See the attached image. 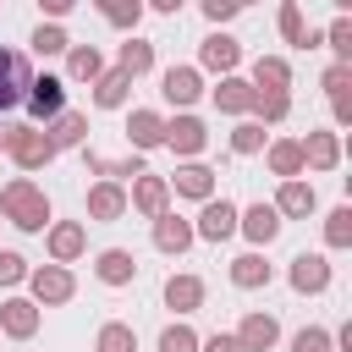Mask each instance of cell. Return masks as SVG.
I'll list each match as a JSON object with an SVG mask.
<instances>
[{
  "mask_svg": "<svg viewBox=\"0 0 352 352\" xmlns=\"http://www.w3.org/2000/svg\"><path fill=\"white\" fill-rule=\"evenodd\" d=\"M0 220H11V226L28 231V236L50 231V220H55L50 192H44L33 176H11V182H0Z\"/></svg>",
  "mask_w": 352,
  "mask_h": 352,
  "instance_id": "cell-1",
  "label": "cell"
},
{
  "mask_svg": "<svg viewBox=\"0 0 352 352\" xmlns=\"http://www.w3.org/2000/svg\"><path fill=\"white\" fill-rule=\"evenodd\" d=\"M0 154H11V165H16L22 176H33V170L55 165V148L44 143V132H38L33 121H16V126H6V148H0Z\"/></svg>",
  "mask_w": 352,
  "mask_h": 352,
  "instance_id": "cell-2",
  "label": "cell"
},
{
  "mask_svg": "<svg viewBox=\"0 0 352 352\" xmlns=\"http://www.w3.org/2000/svg\"><path fill=\"white\" fill-rule=\"evenodd\" d=\"M28 297H33L38 308H60V302L77 297V275H72L66 264H33V270H28Z\"/></svg>",
  "mask_w": 352,
  "mask_h": 352,
  "instance_id": "cell-3",
  "label": "cell"
},
{
  "mask_svg": "<svg viewBox=\"0 0 352 352\" xmlns=\"http://www.w3.org/2000/svg\"><path fill=\"white\" fill-rule=\"evenodd\" d=\"M330 280H336L330 253H297V258L286 264V286H292L297 297H324V292H330Z\"/></svg>",
  "mask_w": 352,
  "mask_h": 352,
  "instance_id": "cell-4",
  "label": "cell"
},
{
  "mask_svg": "<svg viewBox=\"0 0 352 352\" xmlns=\"http://www.w3.org/2000/svg\"><path fill=\"white\" fill-rule=\"evenodd\" d=\"M22 104H28V116H33V126H44V121H55V116L66 110V82H60V72H33V82H28V94H22Z\"/></svg>",
  "mask_w": 352,
  "mask_h": 352,
  "instance_id": "cell-5",
  "label": "cell"
},
{
  "mask_svg": "<svg viewBox=\"0 0 352 352\" xmlns=\"http://www.w3.org/2000/svg\"><path fill=\"white\" fill-rule=\"evenodd\" d=\"M165 148L187 165V160H198L204 148H209V126H204V116H192V110H182V116H165Z\"/></svg>",
  "mask_w": 352,
  "mask_h": 352,
  "instance_id": "cell-6",
  "label": "cell"
},
{
  "mask_svg": "<svg viewBox=\"0 0 352 352\" xmlns=\"http://www.w3.org/2000/svg\"><path fill=\"white\" fill-rule=\"evenodd\" d=\"M236 214H242V204H231V198H209V204H198V220H192V236L198 242H231L236 236Z\"/></svg>",
  "mask_w": 352,
  "mask_h": 352,
  "instance_id": "cell-7",
  "label": "cell"
},
{
  "mask_svg": "<svg viewBox=\"0 0 352 352\" xmlns=\"http://www.w3.org/2000/svg\"><path fill=\"white\" fill-rule=\"evenodd\" d=\"M44 253H50V264H66V270H72V264L88 253V226H82V220H50Z\"/></svg>",
  "mask_w": 352,
  "mask_h": 352,
  "instance_id": "cell-8",
  "label": "cell"
},
{
  "mask_svg": "<svg viewBox=\"0 0 352 352\" xmlns=\"http://www.w3.org/2000/svg\"><path fill=\"white\" fill-rule=\"evenodd\" d=\"M160 297H165V308H170L176 319H187V314H198V308H204L209 286H204V275H192V270H170V275H165V286H160Z\"/></svg>",
  "mask_w": 352,
  "mask_h": 352,
  "instance_id": "cell-9",
  "label": "cell"
},
{
  "mask_svg": "<svg viewBox=\"0 0 352 352\" xmlns=\"http://www.w3.org/2000/svg\"><path fill=\"white\" fill-rule=\"evenodd\" d=\"M28 82H33V60H28L22 50H11V44H0V116L22 104V94H28Z\"/></svg>",
  "mask_w": 352,
  "mask_h": 352,
  "instance_id": "cell-10",
  "label": "cell"
},
{
  "mask_svg": "<svg viewBox=\"0 0 352 352\" xmlns=\"http://www.w3.org/2000/svg\"><path fill=\"white\" fill-rule=\"evenodd\" d=\"M160 94H165V104L182 116V110H192V104L204 99V72H198V66H165V72H160Z\"/></svg>",
  "mask_w": 352,
  "mask_h": 352,
  "instance_id": "cell-11",
  "label": "cell"
},
{
  "mask_svg": "<svg viewBox=\"0 0 352 352\" xmlns=\"http://www.w3.org/2000/svg\"><path fill=\"white\" fill-rule=\"evenodd\" d=\"M148 148H165V110L138 104L126 110V154H148Z\"/></svg>",
  "mask_w": 352,
  "mask_h": 352,
  "instance_id": "cell-12",
  "label": "cell"
},
{
  "mask_svg": "<svg viewBox=\"0 0 352 352\" xmlns=\"http://www.w3.org/2000/svg\"><path fill=\"white\" fill-rule=\"evenodd\" d=\"M148 242H154V253H165V258H182L198 236H192V220L187 214H176V209H165L160 220H148Z\"/></svg>",
  "mask_w": 352,
  "mask_h": 352,
  "instance_id": "cell-13",
  "label": "cell"
},
{
  "mask_svg": "<svg viewBox=\"0 0 352 352\" xmlns=\"http://www.w3.org/2000/svg\"><path fill=\"white\" fill-rule=\"evenodd\" d=\"M231 336H236L242 352H275V346H280V319H275L270 308H248Z\"/></svg>",
  "mask_w": 352,
  "mask_h": 352,
  "instance_id": "cell-14",
  "label": "cell"
},
{
  "mask_svg": "<svg viewBox=\"0 0 352 352\" xmlns=\"http://www.w3.org/2000/svg\"><path fill=\"white\" fill-rule=\"evenodd\" d=\"M38 324H44V308L33 302V297H6L0 302V336H11V341H33L38 336Z\"/></svg>",
  "mask_w": 352,
  "mask_h": 352,
  "instance_id": "cell-15",
  "label": "cell"
},
{
  "mask_svg": "<svg viewBox=\"0 0 352 352\" xmlns=\"http://www.w3.org/2000/svg\"><path fill=\"white\" fill-rule=\"evenodd\" d=\"M198 72H214V77H236L242 72V44L231 33H209L198 44Z\"/></svg>",
  "mask_w": 352,
  "mask_h": 352,
  "instance_id": "cell-16",
  "label": "cell"
},
{
  "mask_svg": "<svg viewBox=\"0 0 352 352\" xmlns=\"http://www.w3.org/2000/svg\"><path fill=\"white\" fill-rule=\"evenodd\" d=\"M297 148H302V170H336L341 165V132H330V126H308V138H297Z\"/></svg>",
  "mask_w": 352,
  "mask_h": 352,
  "instance_id": "cell-17",
  "label": "cell"
},
{
  "mask_svg": "<svg viewBox=\"0 0 352 352\" xmlns=\"http://www.w3.org/2000/svg\"><path fill=\"white\" fill-rule=\"evenodd\" d=\"M165 187H170V198L209 204V198H214V170H209L204 160H187V165H176V170L165 176Z\"/></svg>",
  "mask_w": 352,
  "mask_h": 352,
  "instance_id": "cell-18",
  "label": "cell"
},
{
  "mask_svg": "<svg viewBox=\"0 0 352 352\" xmlns=\"http://www.w3.org/2000/svg\"><path fill=\"white\" fill-rule=\"evenodd\" d=\"M126 209H138L143 220H160V214L170 209V187H165V176L143 170L138 182H126Z\"/></svg>",
  "mask_w": 352,
  "mask_h": 352,
  "instance_id": "cell-19",
  "label": "cell"
},
{
  "mask_svg": "<svg viewBox=\"0 0 352 352\" xmlns=\"http://www.w3.org/2000/svg\"><path fill=\"white\" fill-rule=\"evenodd\" d=\"M270 209H275L280 220H308V214L319 209V192H314V182H308V176H297V182H275Z\"/></svg>",
  "mask_w": 352,
  "mask_h": 352,
  "instance_id": "cell-20",
  "label": "cell"
},
{
  "mask_svg": "<svg viewBox=\"0 0 352 352\" xmlns=\"http://www.w3.org/2000/svg\"><path fill=\"white\" fill-rule=\"evenodd\" d=\"M236 231H242V236L253 242V253H264V248H270V242H275V236L286 231V220H280V214H275V209H270V204L258 198V204H248V209L236 214Z\"/></svg>",
  "mask_w": 352,
  "mask_h": 352,
  "instance_id": "cell-21",
  "label": "cell"
},
{
  "mask_svg": "<svg viewBox=\"0 0 352 352\" xmlns=\"http://www.w3.org/2000/svg\"><path fill=\"white\" fill-rule=\"evenodd\" d=\"M94 280L110 286V292L132 286V280H138V253H132V248H99V253H94Z\"/></svg>",
  "mask_w": 352,
  "mask_h": 352,
  "instance_id": "cell-22",
  "label": "cell"
},
{
  "mask_svg": "<svg viewBox=\"0 0 352 352\" xmlns=\"http://www.w3.org/2000/svg\"><path fill=\"white\" fill-rule=\"evenodd\" d=\"M248 88L253 94H292V60L286 55H253L248 60Z\"/></svg>",
  "mask_w": 352,
  "mask_h": 352,
  "instance_id": "cell-23",
  "label": "cell"
},
{
  "mask_svg": "<svg viewBox=\"0 0 352 352\" xmlns=\"http://www.w3.org/2000/svg\"><path fill=\"white\" fill-rule=\"evenodd\" d=\"M38 132H44V143H50L55 154H72V148H82V143H88V116L66 104V110H60L55 121H44Z\"/></svg>",
  "mask_w": 352,
  "mask_h": 352,
  "instance_id": "cell-24",
  "label": "cell"
},
{
  "mask_svg": "<svg viewBox=\"0 0 352 352\" xmlns=\"http://www.w3.org/2000/svg\"><path fill=\"white\" fill-rule=\"evenodd\" d=\"M226 275H231V286H236V292H264V286L275 280V264H270L264 253H253V248H248V253H236V258L226 264Z\"/></svg>",
  "mask_w": 352,
  "mask_h": 352,
  "instance_id": "cell-25",
  "label": "cell"
},
{
  "mask_svg": "<svg viewBox=\"0 0 352 352\" xmlns=\"http://www.w3.org/2000/svg\"><path fill=\"white\" fill-rule=\"evenodd\" d=\"M275 28H280V38H286L292 50H319V44H324V38H319V28H308V16H302V6H297V0H280Z\"/></svg>",
  "mask_w": 352,
  "mask_h": 352,
  "instance_id": "cell-26",
  "label": "cell"
},
{
  "mask_svg": "<svg viewBox=\"0 0 352 352\" xmlns=\"http://www.w3.org/2000/svg\"><path fill=\"white\" fill-rule=\"evenodd\" d=\"M82 209H88V220L110 226V220H121V214H126V187H121V182H94V187H88V198H82Z\"/></svg>",
  "mask_w": 352,
  "mask_h": 352,
  "instance_id": "cell-27",
  "label": "cell"
},
{
  "mask_svg": "<svg viewBox=\"0 0 352 352\" xmlns=\"http://www.w3.org/2000/svg\"><path fill=\"white\" fill-rule=\"evenodd\" d=\"M60 60H66L60 82H88V88H94V82H99V72H104V50H99V44H72Z\"/></svg>",
  "mask_w": 352,
  "mask_h": 352,
  "instance_id": "cell-28",
  "label": "cell"
},
{
  "mask_svg": "<svg viewBox=\"0 0 352 352\" xmlns=\"http://www.w3.org/2000/svg\"><path fill=\"white\" fill-rule=\"evenodd\" d=\"M209 99H214V110L220 116H236V121H248L253 116V88H248V77L236 72V77H220V88H209Z\"/></svg>",
  "mask_w": 352,
  "mask_h": 352,
  "instance_id": "cell-29",
  "label": "cell"
},
{
  "mask_svg": "<svg viewBox=\"0 0 352 352\" xmlns=\"http://www.w3.org/2000/svg\"><path fill=\"white\" fill-rule=\"evenodd\" d=\"M264 165H270L275 182H297V176H308V170H302V148H297V138H270V143H264Z\"/></svg>",
  "mask_w": 352,
  "mask_h": 352,
  "instance_id": "cell-30",
  "label": "cell"
},
{
  "mask_svg": "<svg viewBox=\"0 0 352 352\" xmlns=\"http://www.w3.org/2000/svg\"><path fill=\"white\" fill-rule=\"evenodd\" d=\"M126 99H132V77L104 66L99 82H94V110H126Z\"/></svg>",
  "mask_w": 352,
  "mask_h": 352,
  "instance_id": "cell-31",
  "label": "cell"
},
{
  "mask_svg": "<svg viewBox=\"0 0 352 352\" xmlns=\"http://www.w3.org/2000/svg\"><path fill=\"white\" fill-rule=\"evenodd\" d=\"M116 72H126L132 82L148 77V72H154V38H138V33H132V38L116 50Z\"/></svg>",
  "mask_w": 352,
  "mask_h": 352,
  "instance_id": "cell-32",
  "label": "cell"
},
{
  "mask_svg": "<svg viewBox=\"0 0 352 352\" xmlns=\"http://www.w3.org/2000/svg\"><path fill=\"white\" fill-rule=\"evenodd\" d=\"M28 50H33L38 60H55V55H66V50H72V33H66L60 22H38V28H33V38H28Z\"/></svg>",
  "mask_w": 352,
  "mask_h": 352,
  "instance_id": "cell-33",
  "label": "cell"
},
{
  "mask_svg": "<svg viewBox=\"0 0 352 352\" xmlns=\"http://www.w3.org/2000/svg\"><path fill=\"white\" fill-rule=\"evenodd\" d=\"M94 352H138V330L126 319H104L94 336Z\"/></svg>",
  "mask_w": 352,
  "mask_h": 352,
  "instance_id": "cell-34",
  "label": "cell"
},
{
  "mask_svg": "<svg viewBox=\"0 0 352 352\" xmlns=\"http://www.w3.org/2000/svg\"><path fill=\"white\" fill-rule=\"evenodd\" d=\"M99 16L132 38V33H138V22H143V0H99Z\"/></svg>",
  "mask_w": 352,
  "mask_h": 352,
  "instance_id": "cell-35",
  "label": "cell"
},
{
  "mask_svg": "<svg viewBox=\"0 0 352 352\" xmlns=\"http://www.w3.org/2000/svg\"><path fill=\"white\" fill-rule=\"evenodd\" d=\"M226 143H231V154H236V160H253V154H264V143H270V132H264L258 121H236Z\"/></svg>",
  "mask_w": 352,
  "mask_h": 352,
  "instance_id": "cell-36",
  "label": "cell"
},
{
  "mask_svg": "<svg viewBox=\"0 0 352 352\" xmlns=\"http://www.w3.org/2000/svg\"><path fill=\"white\" fill-rule=\"evenodd\" d=\"M324 248H330V253H346V248H352V204H336V209L324 214Z\"/></svg>",
  "mask_w": 352,
  "mask_h": 352,
  "instance_id": "cell-37",
  "label": "cell"
},
{
  "mask_svg": "<svg viewBox=\"0 0 352 352\" xmlns=\"http://www.w3.org/2000/svg\"><path fill=\"white\" fill-rule=\"evenodd\" d=\"M292 116V94H253V116L248 121H258V126H280Z\"/></svg>",
  "mask_w": 352,
  "mask_h": 352,
  "instance_id": "cell-38",
  "label": "cell"
},
{
  "mask_svg": "<svg viewBox=\"0 0 352 352\" xmlns=\"http://www.w3.org/2000/svg\"><path fill=\"white\" fill-rule=\"evenodd\" d=\"M319 38H324V50L336 55V66H352V16H336Z\"/></svg>",
  "mask_w": 352,
  "mask_h": 352,
  "instance_id": "cell-39",
  "label": "cell"
},
{
  "mask_svg": "<svg viewBox=\"0 0 352 352\" xmlns=\"http://www.w3.org/2000/svg\"><path fill=\"white\" fill-rule=\"evenodd\" d=\"M154 352H198V330H192L187 319H170V324L160 330V341H154Z\"/></svg>",
  "mask_w": 352,
  "mask_h": 352,
  "instance_id": "cell-40",
  "label": "cell"
},
{
  "mask_svg": "<svg viewBox=\"0 0 352 352\" xmlns=\"http://www.w3.org/2000/svg\"><path fill=\"white\" fill-rule=\"evenodd\" d=\"M28 270H33V264H28V258H22L16 248H0V286H6V292L28 286Z\"/></svg>",
  "mask_w": 352,
  "mask_h": 352,
  "instance_id": "cell-41",
  "label": "cell"
},
{
  "mask_svg": "<svg viewBox=\"0 0 352 352\" xmlns=\"http://www.w3.org/2000/svg\"><path fill=\"white\" fill-rule=\"evenodd\" d=\"M292 352H336V346H330L324 324H302V330H292Z\"/></svg>",
  "mask_w": 352,
  "mask_h": 352,
  "instance_id": "cell-42",
  "label": "cell"
},
{
  "mask_svg": "<svg viewBox=\"0 0 352 352\" xmlns=\"http://www.w3.org/2000/svg\"><path fill=\"white\" fill-rule=\"evenodd\" d=\"M236 16H242V0H204V22L214 33H226V22H236Z\"/></svg>",
  "mask_w": 352,
  "mask_h": 352,
  "instance_id": "cell-43",
  "label": "cell"
},
{
  "mask_svg": "<svg viewBox=\"0 0 352 352\" xmlns=\"http://www.w3.org/2000/svg\"><path fill=\"white\" fill-rule=\"evenodd\" d=\"M319 88H324L330 99H346V88H352V66H336V60H330V66L319 72Z\"/></svg>",
  "mask_w": 352,
  "mask_h": 352,
  "instance_id": "cell-44",
  "label": "cell"
},
{
  "mask_svg": "<svg viewBox=\"0 0 352 352\" xmlns=\"http://www.w3.org/2000/svg\"><path fill=\"white\" fill-rule=\"evenodd\" d=\"M198 352H242L231 330H214V336H198Z\"/></svg>",
  "mask_w": 352,
  "mask_h": 352,
  "instance_id": "cell-45",
  "label": "cell"
},
{
  "mask_svg": "<svg viewBox=\"0 0 352 352\" xmlns=\"http://www.w3.org/2000/svg\"><path fill=\"white\" fill-rule=\"evenodd\" d=\"M330 132H341V126H352V99H330Z\"/></svg>",
  "mask_w": 352,
  "mask_h": 352,
  "instance_id": "cell-46",
  "label": "cell"
},
{
  "mask_svg": "<svg viewBox=\"0 0 352 352\" xmlns=\"http://www.w3.org/2000/svg\"><path fill=\"white\" fill-rule=\"evenodd\" d=\"M38 6H44V16H50V22H60V16H72V0H38Z\"/></svg>",
  "mask_w": 352,
  "mask_h": 352,
  "instance_id": "cell-47",
  "label": "cell"
},
{
  "mask_svg": "<svg viewBox=\"0 0 352 352\" xmlns=\"http://www.w3.org/2000/svg\"><path fill=\"white\" fill-rule=\"evenodd\" d=\"M148 11H160V16H176V11H182V0H148Z\"/></svg>",
  "mask_w": 352,
  "mask_h": 352,
  "instance_id": "cell-48",
  "label": "cell"
},
{
  "mask_svg": "<svg viewBox=\"0 0 352 352\" xmlns=\"http://www.w3.org/2000/svg\"><path fill=\"white\" fill-rule=\"evenodd\" d=\"M0 148H6V126H0Z\"/></svg>",
  "mask_w": 352,
  "mask_h": 352,
  "instance_id": "cell-49",
  "label": "cell"
}]
</instances>
